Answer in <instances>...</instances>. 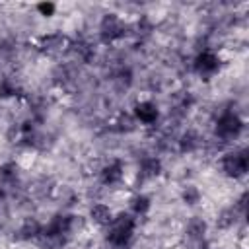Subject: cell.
Masks as SVG:
<instances>
[{
    "label": "cell",
    "instance_id": "obj_2",
    "mask_svg": "<svg viewBox=\"0 0 249 249\" xmlns=\"http://www.w3.org/2000/svg\"><path fill=\"white\" fill-rule=\"evenodd\" d=\"M241 132H243V119H241L235 111L228 109V111H224V113L218 115V119H216V123H214V134H216L220 140L231 142V140H235Z\"/></svg>",
    "mask_w": 249,
    "mask_h": 249
},
{
    "label": "cell",
    "instance_id": "obj_13",
    "mask_svg": "<svg viewBox=\"0 0 249 249\" xmlns=\"http://www.w3.org/2000/svg\"><path fill=\"white\" fill-rule=\"evenodd\" d=\"M177 144H179V152H183V154H193V152H196V150L200 148V136H198L196 130H185V132L179 136Z\"/></svg>",
    "mask_w": 249,
    "mask_h": 249
},
{
    "label": "cell",
    "instance_id": "obj_7",
    "mask_svg": "<svg viewBox=\"0 0 249 249\" xmlns=\"http://www.w3.org/2000/svg\"><path fill=\"white\" fill-rule=\"evenodd\" d=\"M132 117L136 123L140 124H146V126H152L158 123L160 119V109L154 101L150 99H144V101H136L134 107H132Z\"/></svg>",
    "mask_w": 249,
    "mask_h": 249
},
{
    "label": "cell",
    "instance_id": "obj_23",
    "mask_svg": "<svg viewBox=\"0 0 249 249\" xmlns=\"http://www.w3.org/2000/svg\"><path fill=\"white\" fill-rule=\"evenodd\" d=\"M198 249H212V247H210V245H206V243H202V245H200Z\"/></svg>",
    "mask_w": 249,
    "mask_h": 249
},
{
    "label": "cell",
    "instance_id": "obj_18",
    "mask_svg": "<svg viewBox=\"0 0 249 249\" xmlns=\"http://www.w3.org/2000/svg\"><path fill=\"white\" fill-rule=\"evenodd\" d=\"M19 86L12 80V78H2L0 80V99H10V97H16L19 95Z\"/></svg>",
    "mask_w": 249,
    "mask_h": 249
},
{
    "label": "cell",
    "instance_id": "obj_8",
    "mask_svg": "<svg viewBox=\"0 0 249 249\" xmlns=\"http://www.w3.org/2000/svg\"><path fill=\"white\" fill-rule=\"evenodd\" d=\"M35 241L39 243L41 249H64L68 245L70 237L60 233V231H54V230L43 226V230H41V233H39V237Z\"/></svg>",
    "mask_w": 249,
    "mask_h": 249
},
{
    "label": "cell",
    "instance_id": "obj_15",
    "mask_svg": "<svg viewBox=\"0 0 249 249\" xmlns=\"http://www.w3.org/2000/svg\"><path fill=\"white\" fill-rule=\"evenodd\" d=\"M150 208H152V198L148 195L138 193L130 198V210L134 216H146L150 212Z\"/></svg>",
    "mask_w": 249,
    "mask_h": 249
},
{
    "label": "cell",
    "instance_id": "obj_12",
    "mask_svg": "<svg viewBox=\"0 0 249 249\" xmlns=\"http://www.w3.org/2000/svg\"><path fill=\"white\" fill-rule=\"evenodd\" d=\"M206 230H208V224H206L202 218L193 216V218L189 220L187 228H185V233H187V237H189L191 241L202 243V241H204V235H206Z\"/></svg>",
    "mask_w": 249,
    "mask_h": 249
},
{
    "label": "cell",
    "instance_id": "obj_17",
    "mask_svg": "<svg viewBox=\"0 0 249 249\" xmlns=\"http://www.w3.org/2000/svg\"><path fill=\"white\" fill-rule=\"evenodd\" d=\"M18 181V165L14 161H6L0 165V183L2 185H12Z\"/></svg>",
    "mask_w": 249,
    "mask_h": 249
},
{
    "label": "cell",
    "instance_id": "obj_16",
    "mask_svg": "<svg viewBox=\"0 0 249 249\" xmlns=\"http://www.w3.org/2000/svg\"><path fill=\"white\" fill-rule=\"evenodd\" d=\"M200 198H202V193H200V189H198L196 185H185V187H183V191H181V200H183L187 206L198 204Z\"/></svg>",
    "mask_w": 249,
    "mask_h": 249
},
{
    "label": "cell",
    "instance_id": "obj_6",
    "mask_svg": "<svg viewBox=\"0 0 249 249\" xmlns=\"http://www.w3.org/2000/svg\"><path fill=\"white\" fill-rule=\"evenodd\" d=\"M39 51L43 54H49V56H54V54H60L62 51H66L70 47V41L66 35H62L60 31H54V33H47L39 39Z\"/></svg>",
    "mask_w": 249,
    "mask_h": 249
},
{
    "label": "cell",
    "instance_id": "obj_11",
    "mask_svg": "<svg viewBox=\"0 0 249 249\" xmlns=\"http://www.w3.org/2000/svg\"><path fill=\"white\" fill-rule=\"evenodd\" d=\"M161 173V160L158 156H148L138 163V177L148 181Z\"/></svg>",
    "mask_w": 249,
    "mask_h": 249
},
{
    "label": "cell",
    "instance_id": "obj_9",
    "mask_svg": "<svg viewBox=\"0 0 249 249\" xmlns=\"http://www.w3.org/2000/svg\"><path fill=\"white\" fill-rule=\"evenodd\" d=\"M123 177H124V165H123L121 160H113V161H109V163L103 165L101 171H99V179H101V183L107 185V187L121 183Z\"/></svg>",
    "mask_w": 249,
    "mask_h": 249
},
{
    "label": "cell",
    "instance_id": "obj_3",
    "mask_svg": "<svg viewBox=\"0 0 249 249\" xmlns=\"http://www.w3.org/2000/svg\"><path fill=\"white\" fill-rule=\"evenodd\" d=\"M220 165H222L224 175L230 177V179H241V177H245V173L249 169L247 150L245 148H239V150L226 152L222 156V160H220Z\"/></svg>",
    "mask_w": 249,
    "mask_h": 249
},
{
    "label": "cell",
    "instance_id": "obj_10",
    "mask_svg": "<svg viewBox=\"0 0 249 249\" xmlns=\"http://www.w3.org/2000/svg\"><path fill=\"white\" fill-rule=\"evenodd\" d=\"M41 230H43V226L37 218H25L16 231V239L18 241H35L39 237Z\"/></svg>",
    "mask_w": 249,
    "mask_h": 249
},
{
    "label": "cell",
    "instance_id": "obj_19",
    "mask_svg": "<svg viewBox=\"0 0 249 249\" xmlns=\"http://www.w3.org/2000/svg\"><path fill=\"white\" fill-rule=\"evenodd\" d=\"M235 216H237V212H235V208L231 206V208H224L222 212H220V216H218V220H216V224H218V228H231L233 226V222H235Z\"/></svg>",
    "mask_w": 249,
    "mask_h": 249
},
{
    "label": "cell",
    "instance_id": "obj_14",
    "mask_svg": "<svg viewBox=\"0 0 249 249\" xmlns=\"http://www.w3.org/2000/svg\"><path fill=\"white\" fill-rule=\"evenodd\" d=\"M89 220L97 226H109V222L113 220V210L103 202H95L89 208Z\"/></svg>",
    "mask_w": 249,
    "mask_h": 249
},
{
    "label": "cell",
    "instance_id": "obj_4",
    "mask_svg": "<svg viewBox=\"0 0 249 249\" xmlns=\"http://www.w3.org/2000/svg\"><path fill=\"white\" fill-rule=\"evenodd\" d=\"M128 33V25L123 21V18L115 12H109L101 18L99 21V39L103 43H115L119 39H123Z\"/></svg>",
    "mask_w": 249,
    "mask_h": 249
},
{
    "label": "cell",
    "instance_id": "obj_20",
    "mask_svg": "<svg viewBox=\"0 0 249 249\" xmlns=\"http://www.w3.org/2000/svg\"><path fill=\"white\" fill-rule=\"evenodd\" d=\"M117 124H119V128L121 130H132L134 128V124H136V121H134V117L132 115H124V113H121V117H119V121H117Z\"/></svg>",
    "mask_w": 249,
    "mask_h": 249
},
{
    "label": "cell",
    "instance_id": "obj_5",
    "mask_svg": "<svg viewBox=\"0 0 249 249\" xmlns=\"http://www.w3.org/2000/svg\"><path fill=\"white\" fill-rule=\"evenodd\" d=\"M220 56L212 51H200L193 60V70L202 78H212L220 70Z\"/></svg>",
    "mask_w": 249,
    "mask_h": 249
},
{
    "label": "cell",
    "instance_id": "obj_22",
    "mask_svg": "<svg viewBox=\"0 0 249 249\" xmlns=\"http://www.w3.org/2000/svg\"><path fill=\"white\" fill-rule=\"evenodd\" d=\"M117 82H121L124 88L130 86V82H132V72H130L128 66H126V68H121V70L117 72Z\"/></svg>",
    "mask_w": 249,
    "mask_h": 249
},
{
    "label": "cell",
    "instance_id": "obj_1",
    "mask_svg": "<svg viewBox=\"0 0 249 249\" xmlns=\"http://www.w3.org/2000/svg\"><path fill=\"white\" fill-rule=\"evenodd\" d=\"M134 230H136V218L132 214L121 212V214L113 216V220L109 222L105 239L115 249H123L130 243V239L134 235Z\"/></svg>",
    "mask_w": 249,
    "mask_h": 249
},
{
    "label": "cell",
    "instance_id": "obj_21",
    "mask_svg": "<svg viewBox=\"0 0 249 249\" xmlns=\"http://www.w3.org/2000/svg\"><path fill=\"white\" fill-rule=\"evenodd\" d=\"M37 12H39L43 18H51V16H54V12H56V4H54V2H41V4H37Z\"/></svg>",
    "mask_w": 249,
    "mask_h": 249
}]
</instances>
